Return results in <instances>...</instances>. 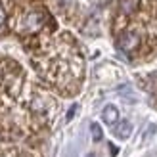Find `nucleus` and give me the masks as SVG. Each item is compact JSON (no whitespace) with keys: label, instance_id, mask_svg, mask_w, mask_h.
Listing matches in <instances>:
<instances>
[{"label":"nucleus","instance_id":"1","mask_svg":"<svg viewBox=\"0 0 157 157\" xmlns=\"http://www.w3.org/2000/svg\"><path fill=\"white\" fill-rule=\"evenodd\" d=\"M46 21V13L42 10H29L27 13H23L15 23V31L19 35H35L42 29Z\"/></svg>","mask_w":157,"mask_h":157},{"label":"nucleus","instance_id":"2","mask_svg":"<svg viewBox=\"0 0 157 157\" xmlns=\"http://www.w3.org/2000/svg\"><path fill=\"white\" fill-rule=\"evenodd\" d=\"M117 46H119V50H123L124 54H134L140 46V35L136 31H124V33L119 35L117 38Z\"/></svg>","mask_w":157,"mask_h":157},{"label":"nucleus","instance_id":"3","mask_svg":"<svg viewBox=\"0 0 157 157\" xmlns=\"http://www.w3.org/2000/svg\"><path fill=\"white\" fill-rule=\"evenodd\" d=\"M138 4H140V0H119V8H121V12L123 13H134L138 10Z\"/></svg>","mask_w":157,"mask_h":157},{"label":"nucleus","instance_id":"4","mask_svg":"<svg viewBox=\"0 0 157 157\" xmlns=\"http://www.w3.org/2000/svg\"><path fill=\"white\" fill-rule=\"evenodd\" d=\"M130 130H132V127H130L128 121H121L119 124H113V132H115L119 138H127V136L130 134Z\"/></svg>","mask_w":157,"mask_h":157},{"label":"nucleus","instance_id":"5","mask_svg":"<svg viewBox=\"0 0 157 157\" xmlns=\"http://www.w3.org/2000/svg\"><path fill=\"white\" fill-rule=\"evenodd\" d=\"M117 119H119V111H117L113 105H107V107L104 109V121H105L107 124H115Z\"/></svg>","mask_w":157,"mask_h":157},{"label":"nucleus","instance_id":"6","mask_svg":"<svg viewBox=\"0 0 157 157\" xmlns=\"http://www.w3.org/2000/svg\"><path fill=\"white\" fill-rule=\"evenodd\" d=\"M0 157H31V155L19 151L17 147H4V150H0Z\"/></svg>","mask_w":157,"mask_h":157},{"label":"nucleus","instance_id":"7","mask_svg":"<svg viewBox=\"0 0 157 157\" xmlns=\"http://www.w3.org/2000/svg\"><path fill=\"white\" fill-rule=\"evenodd\" d=\"M92 138L94 140H100L101 138V128H100V124H96V123H92Z\"/></svg>","mask_w":157,"mask_h":157},{"label":"nucleus","instance_id":"8","mask_svg":"<svg viewBox=\"0 0 157 157\" xmlns=\"http://www.w3.org/2000/svg\"><path fill=\"white\" fill-rule=\"evenodd\" d=\"M4 23H6V10H4L2 6H0V27H2Z\"/></svg>","mask_w":157,"mask_h":157}]
</instances>
